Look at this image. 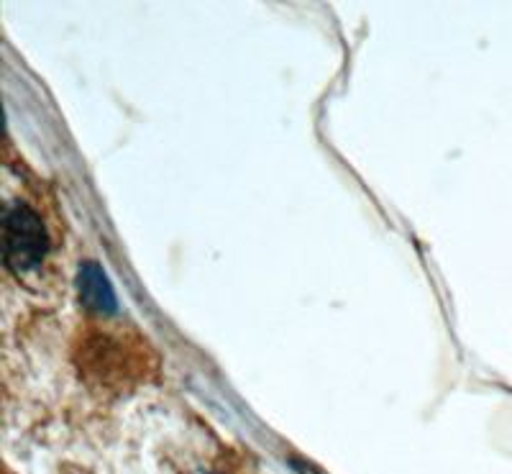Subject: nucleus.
I'll return each mask as SVG.
<instances>
[{
    "instance_id": "obj_3",
    "label": "nucleus",
    "mask_w": 512,
    "mask_h": 474,
    "mask_svg": "<svg viewBox=\"0 0 512 474\" xmlns=\"http://www.w3.org/2000/svg\"><path fill=\"white\" fill-rule=\"evenodd\" d=\"M292 469H295L297 474H320L313 464L303 462V459H292Z\"/></svg>"
},
{
    "instance_id": "obj_2",
    "label": "nucleus",
    "mask_w": 512,
    "mask_h": 474,
    "mask_svg": "<svg viewBox=\"0 0 512 474\" xmlns=\"http://www.w3.org/2000/svg\"><path fill=\"white\" fill-rule=\"evenodd\" d=\"M77 290H80V300L88 308L98 313H116L118 300L113 293V285L108 282V275L103 272V267H98L95 262H85L80 267V275H77Z\"/></svg>"
},
{
    "instance_id": "obj_1",
    "label": "nucleus",
    "mask_w": 512,
    "mask_h": 474,
    "mask_svg": "<svg viewBox=\"0 0 512 474\" xmlns=\"http://www.w3.org/2000/svg\"><path fill=\"white\" fill-rule=\"evenodd\" d=\"M3 244H6V264L18 275L36 270L47 257V229L26 203L8 208L3 221Z\"/></svg>"
}]
</instances>
